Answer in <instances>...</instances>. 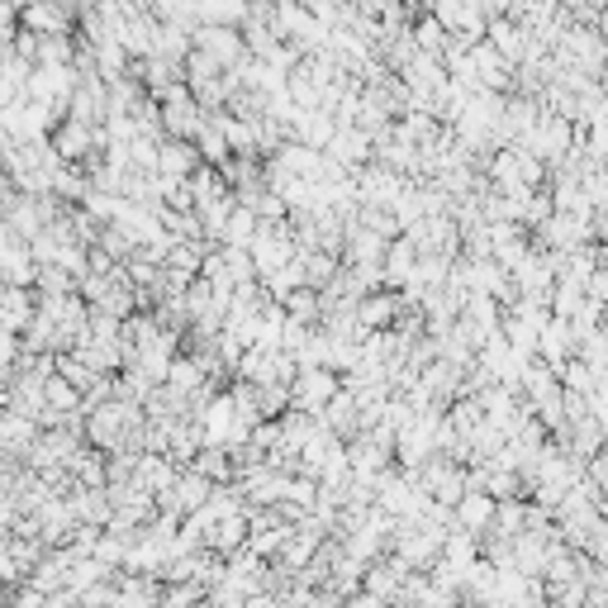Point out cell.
Masks as SVG:
<instances>
[{
	"instance_id": "cell-4",
	"label": "cell",
	"mask_w": 608,
	"mask_h": 608,
	"mask_svg": "<svg viewBox=\"0 0 608 608\" xmlns=\"http://www.w3.org/2000/svg\"><path fill=\"white\" fill-rule=\"evenodd\" d=\"M205 163L196 153V143L186 138H163V153H157V176H167V181H190Z\"/></svg>"
},
{
	"instance_id": "cell-9",
	"label": "cell",
	"mask_w": 608,
	"mask_h": 608,
	"mask_svg": "<svg viewBox=\"0 0 608 608\" xmlns=\"http://www.w3.org/2000/svg\"><path fill=\"white\" fill-rule=\"evenodd\" d=\"M262 233V219L248 210V205H238V210L229 214V223H223V248H252V238Z\"/></svg>"
},
{
	"instance_id": "cell-2",
	"label": "cell",
	"mask_w": 608,
	"mask_h": 608,
	"mask_svg": "<svg viewBox=\"0 0 608 608\" xmlns=\"http://www.w3.org/2000/svg\"><path fill=\"white\" fill-rule=\"evenodd\" d=\"M190 43L200 48V53H210L223 72H233L248 53V43H243V29H233V24H200L196 34H190Z\"/></svg>"
},
{
	"instance_id": "cell-3",
	"label": "cell",
	"mask_w": 608,
	"mask_h": 608,
	"mask_svg": "<svg viewBox=\"0 0 608 608\" xmlns=\"http://www.w3.org/2000/svg\"><path fill=\"white\" fill-rule=\"evenodd\" d=\"M20 29L39 39H57V34H76V14L67 6H57V0H34V6L20 10Z\"/></svg>"
},
{
	"instance_id": "cell-12",
	"label": "cell",
	"mask_w": 608,
	"mask_h": 608,
	"mask_svg": "<svg viewBox=\"0 0 608 608\" xmlns=\"http://www.w3.org/2000/svg\"><path fill=\"white\" fill-rule=\"evenodd\" d=\"M0 109H6V105H0Z\"/></svg>"
},
{
	"instance_id": "cell-10",
	"label": "cell",
	"mask_w": 608,
	"mask_h": 608,
	"mask_svg": "<svg viewBox=\"0 0 608 608\" xmlns=\"http://www.w3.org/2000/svg\"><path fill=\"white\" fill-rule=\"evenodd\" d=\"M6 6H14V10H24V6H34V0H6Z\"/></svg>"
},
{
	"instance_id": "cell-1",
	"label": "cell",
	"mask_w": 608,
	"mask_h": 608,
	"mask_svg": "<svg viewBox=\"0 0 608 608\" xmlns=\"http://www.w3.org/2000/svg\"><path fill=\"white\" fill-rule=\"evenodd\" d=\"M338 390H343L338 371H328V366H304V371L295 376V386H291V409L318 419V413L333 405V395H338Z\"/></svg>"
},
{
	"instance_id": "cell-8",
	"label": "cell",
	"mask_w": 608,
	"mask_h": 608,
	"mask_svg": "<svg viewBox=\"0 0 608 608\" xmlns=\"http://www.w3.org/2000/svg\"><path fill=\"white\" fill-rule=\"evenodd\" d=\"M190 471H200L205 480H214V485H229L238 475V461H233V452H223V447H205V452L190 461Z\"/></svg>"
},
{
	"instance_id": "cell-7",
	"label": "cell",
	"mask_w": 608,
	"mask_h": 608,
	"mask_svg": "<svg viewBox=\"0 0 608 608\" xmlns=\"http://www.w3.org/2000/svg\"><path fill=\"white\" fill-rule=\"evenodd\" d=\"M413 271H419V248H413L409 238H395L386 252V285L390 291H409Z\"/></svg>"
},
{
	"instance_id": "cell-6",
	"label": "cell",
	"mask_w": 608,
	"mask_h": 608,
	"mask_svg": "<svg viewBox=\"0 0 608 608\" xmlns=\"http://www.w3.org/2000/svg\"><path fill=\"white\" fill-rule=\"evenodd\" d=\"M399 310H405V304H399V291H376L357 304V324L366 333H386V328H395Z\"/></svg>"
},
{
	"instance_id": "cell-5",
	"label": "cell",
	"mask_w": 608,
	"mask_h": 608,
	"mask_svg": "<svg viewBox=\"0 0 608 608\" xmlns=\"http://www.w3.org/2000/svg\"><path fill=\"white\" fill-rule=\"evenodd\" d=\"M34 314H39L34 291H24V285H6V291H0V328L24 333L29 324H34Z\"/></svg>"
},
{
	"instance_id": "cell-11",
	"label": "cell",
	"mask_w": 608,
	"mask_h": 608,
	"mask_svg": "<svg viewBox=\"0 0 608 608\" xmlns=\"http://www.w3.org/2000/svg\"><path fill=\"white\" fill-rule=\"evenodd\" d=\"M0 608H10V604H6V599H0Z\"/></svg>"
}]
</instances>
